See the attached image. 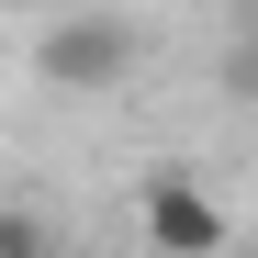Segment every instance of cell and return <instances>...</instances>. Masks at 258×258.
I'll use <instances>...</instances> for the list:
<instances>
[{
	"label": "cell",
	"instance_id": "cell-1",
	"mask_svg": "<svg viewBox=\"0 0 258 258\" xmlns=\"http://www.w3.org/2000/svg\"><path fill=\"white\" fill-rule=\"evenodd\" d=\"M135 56H146V34H135V12H112V0L56 12L45 34H34V79H45L56 101H101V90H123Z\"/></svg>",
	"mask_w": 258,
	"mask_h": 258
},
{
	"label": "cell",
	"instance_id": "cell-2",
	"mask_svg": "<svg viewBox=\"0 0 258 258\" xmlns=\"http://www.w3.org/2000/svg\"><path fill=\"white\" fill-rule=\"evenodd\" d=\"M135 236L146 247H168V258H213L236 225H225V202H213L202 180H180V168H157V180L135 191Z\"/></svg>",
	"mask_w": 258,
	"mask_h": 258
},
{
	"label": "cell",
	"instance_id": "cell-3",
	"mask_svg": "<svg viewBox=\"0 0 258 258\" xmlns=\"http://www.w3.org/2000/svg\"><path fill=\"white\" fill-rule=\"evenodd\" d=\"M45 247V225H34V213H0V258H34Z\"/></svg>",
	"mask_w": 258,
	"mask_h": 258
}]
</instances>
